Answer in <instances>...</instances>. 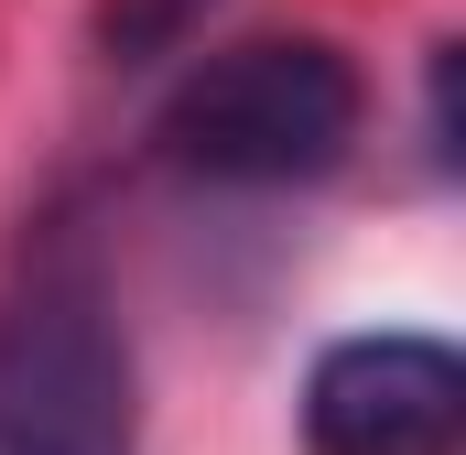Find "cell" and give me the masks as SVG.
Here are the masks:
<instances>
[{"instance_id":"277c9868","label":"cell","mask_w":466,"mask_h":455,"mask_svg":"<svg viewBox=\"0 0 466 455\" xmlns=\"http://www.w3.org/2000/svg\"><path fill=\"white\" fill-rule=\"evenodd\" d=\"M207 11H218V0H98L87 33H98L109 66H163V55H185V44L207 33Z\"/></svg>"},{"instance_id":"5b68a950","label":"cell","mask_w":466,"mask_h":455,"mask_svg":"<svg viewBox=\"0 0 466 455\" xmlns=\"http://www.w3.org/2000/svg\"><path fill=\"white\" fill-rule=\"evenodd\" d=\"M423 141H434V174H456V44H434L423 66Z\"/></svg>"},{"instance_id":"3957f363","label":"cell","mask_w":466,"mask_h":455,"mask_svg":"<svg viewBox=\"0 0 466 455\" xmlns=\"http://www.w3.org/2000/svg\"><path fill=\"white\" fill-rule=\"evenodd\" d=\"M466 358L445 337H337L304 369V455H456Z\"/></svg>"},{"instance_id":"6da1fadb","label":"cell","mask_w":466,"mask_h":455,"mask_svg":"<svg viewBox=\"0 0 466 455\" xmlns=\"http://www.w3.org/2000/svg\"><path fill=\"white\" fill-rule=\"evenodd\" d=\"M358 119H369V87L326 33H260L185 66L174 98L152 109V141L196 185H315L348 163Z\"/></svg>"},{"instance_id":"7a4b0ae2","label":"cell","mask_w":466,"mask_h":455,"mask_svg":"<svg viewBox=\"0 0 466 455\" xmlns=\"http://www.w3.org/2000/svg\"><path fill=\"white\" fill-rule=\"evenodd\" d=\"M0 455H141L130 337L76 260L0 304Z\"/></svg>"}]
</instances>
